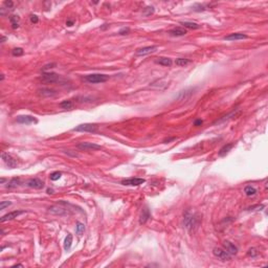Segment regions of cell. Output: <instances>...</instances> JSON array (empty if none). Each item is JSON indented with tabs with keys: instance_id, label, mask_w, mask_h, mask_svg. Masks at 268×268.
I'll use <instances>...</instances> for the list:
<instances>
[{
	"instance_id": "6da1fadb",
	"label": "cell",
	"mask_w": 268,
	"mask_h": 268,
	"mask_svg": "<svg viewBox=\"0 0 268 268\" xmlns=\"http://www.w3.org/2000/svg\"><path fill=\"white\" fill-rule=\"evenodd\" d=\"M109 77L106 75H100V73H93V75H88L85 77V80L91 84H98V83H104L108 81Z\"/></svg>"
},
{
	"instance_id": "7a4b0ae2",
	"label": "cell",
	"mask_w": 268,
	"mask_h": 268,
	"mask_svg": "<svg viewBox=\"0 0 268 268\" xmlns=\"http://www.w3.org/2000/svg\"><path fill=\"white\" fill-rule=\"evenodd\" d=\"M98 130V126L94 124H82L79 125L78 127H75L73 129V131H78V132H96Z\"/></svg>"
},
{
	"instance_id": "3957f363",
	"label": "cell",
	"mask_w": 268,
	"mask_h": 268,
	"mask_svg": "<svg viewBox=\"0 0 268 268\" xmlns=\"http://www.w3.org/2000/svg\"><path fill=\"white\" fill-rule=\"evenodd\" d=\"M59 75L57 73L54 72H43V75H41L40 80L44 83H48V84H52V83H56L59 81Z\"/></svg>"
},
{
	"instance_id": "277c9868",
	"label": "cell",
	"mask_w": 268,
	"mask_h": 268,
	"mask_svg": "<svg viewBox=\"0 0 268 268\" xmlns=\"http://www.w3.org/2000/svg\"><path fill=\"white\" fill-rule=\"evenodd\" d=\"M213 253H214V256H216L218 259H220L221 261H228V260H230V258H232V256H230L225 249L218 248V247L213 249Z\"/></svg>"
},
{
	"instance_id": "5b68a950",
	"label": "cell",
	"mask_w": 268,
	"mask_h": 268,
	"mask_svg": "<svg viewBox=\"0 0 268 268\" xmlns=\"http://www.w3.org/2000/svg\"><path fill=\"white\" fill-rule=\"evenodd\" d=\"M17 123L19 124H23V125H29V124H34L37 123V119L35 116H32V115H19V116L16 119Z\"/></svg>"
},
{
	"instance_id": "8992f818",
	"label": "cell",
	"mask_w": 268,
	"mask_h": 268,
	"mask_svg": "<svg viewBox=\"0 0 268 268\" xmlns=\"http://www.w3.org/2000/svg\"><path fill=\"white\" fill-rule=\"evenodd\" d=\"M157 50V46L155 45H152V46H146V47H142V48H139V49L136 50V56L138 57H142V56H146V55H149V54H152V52H155Z\"/></svg>"
},
{
	"instance_id": "52a82bcc",
	"label": "cell",
	"mask_w": 268,
	"mask_h": 268,
	"mask_svg": "<svg viewBox=\"0 0 268 268\" xmlns=\"http://www.w3.org/2000/svg\"><path fill=\"white\" fill-rule=\"evenodd\" d=\"M184 225L189 229L194 227V226L197 225V218H195V216H193V215H190L189 213H186V216H184Z\"/></svg>"
},
{
	"instance_id": "ba28073f",
	"label": "cell",
	"mask_w": 268,
	"mask_h": 268,
	"mask_svg": "<svg viewBox=\"0 0 268 268\" xmlns=\"http://www.w3.org/2000/svg\"><path fill=\"white\" fill-rule=\"evenodd\" d=\"M24 211H14V212H11V213H8V214H5L4 216L1 217V219H0V221H1L2 223L5 222V221H10V220H13V219L17 218L18 216H20V215L24 214Z\"/></svg>"
},
{
	"instance_id": "9c48e42d",
	"label": "cell",
	"mask_w": 268,
	"mask_h": 268,
	"mask_svg": "<svg viewBox=\"0 0 268 268\" xmlns=\"http://www.w3.org/2000/svg\"><path fill=\"white\" fill-rule=\"evenodd\" d=\"M1 157L2 159H3V161L6 163V166H8V168L11 169H14L17 167V161H16V159H14L13 157H12L10 154L8 153H2L1 154Z\"/></svg>"
},
{
	"instance_id": "30bf717a",
	"label": "cell",
	"mask_w": 268,
	"mask_h": 268,
	"mask_svg": "<svg viewBox=\"0 0 268 268\" xmlns=\"http://www.w3.org/2000/svg\"><path fill=\"white\" fill-rule=\"evenodd\" d=\"M193 93H194V89L193 88L182 90V91H180L178 93V95L176 96V99L178 101H186V100H189L192 95H193Z\"/></svg>"
},
{
	"instance_id": "8fae6325",
	"label": "cell",
	"mask_w": 268,
	"mask_h": 268,
	"mask_svg": "<svg viewBox=\"0 0 268 268\" xmlns=\"http://www.w3.org/2000/svg\"><path fill=\"white\" fill-rule=\"evenodd\" d=\"M223 247L230 256H235V255H237V253H238V247L236 246L235 244H233L232 242L224 241L223 242Z\"/></svg>"
},
{
	"instance_id": "7c38bea8",
	"label": "cell",
	"mask_w": 268,
	"mask_h": 268,
	"mask_svg": "<svg viewBox=\"0 0 268 268\" xmlns=\"http://www.w3.org/2000/svg\"><path fill=\"white\" fill-rule=\"evenodd\" d=\"M146 180L142 178H129L125 179L121 182L123 186H140V184L145 183Z\"/></svg>"
},
{
	"instance_id": "4fadbf2b",
	"label": "cell",
	"mask_w": 268,
	"mask_h": 268,
	"mask_svg": "<svg viewBox=\"0 0 268 268\" xmlns=\"http://www.w3.org/2000/svg\"><path fill=\"white\" fill-rule=\"evenodd\" d=\"M78 148L80 150H101L102 147L99 145L92 144V142H80L78 145Z\"/></svg>"
},
{
	"instance_id": "5bb4252c",
	"label": "cell",
	"mask_w": 268,
	"mask_h": 268,
	"mask_svg": "<svg viewBox=\"0 0 268 268\" xmlns=\"http://www.w3.org/2000/svg\"><path fill=\"white\" fill-rule=\"evenodd\" d=\"M27 186H28L29 188L40 190V189L44 188V182L41 181V180L38 178H33V179H29L28 181H27Z\"/></svg>"
},
{
	"instance_id": "9a60e30c",
	"label": "cell",
	"mask_w": 268,
	"mask_h": 268,
	"mask_svg": "<svg viewBox=\"0 0 268 268\" xmlns=\"http://www.w3.org/2000/svg\"><path fill=\"white\" fill-rule=\"evenodd\" d=\"M48 212L52 213L54 215H66L68 214V211L64 207L60 206V205H52L48 209Z\"/></svg>"
},
{
	"instance_id": "2e32d148",
	"label": "cell",
	"mask_w": 268,
	"mask_h": 268,
	"mask_svg": "<svg viewBox=\"0 0 268 268\" xmlns=\"http://www.w3.org/2000/svg\"><path fill=\"white\" fill-rule=\"evenodd\" d=\"M243 39H247V36L244 34L241 33H235V34H230L228 36L224 37V40L227 41H236V40H243Z\"/></svg>"
},
{
	"instance_id": "e0dca14e",
	"label": "cell",
	"mask_w": 268,
	"mask_h": 268,
	"mask_svg": "<svg viewBox=\"0 0 268 268\" xmlns=\"http://www.w3.org/2000/svg\"><path fill=\"white\" fill-rule=\"evenodd\" d=\"M150 217H151V214H150L149 209H148V207H145V209H142V214H140L139 223H140V224H145V223L147 222V221L150 219Z\"/></svg>"
},
{
	"instance_id": "ac0fdd59",
	"label": "cell",
	"mask_w": 268,
	"mask_h": 268,
	"mask_svg": "<svg viewBox=\"0 0 268 268\" xmlns=\"http://www.w3.org/2000/svg\"><path fill=\"white\" fill-rule=\"evenodd\" d=\"M38 93L42 96H54L56 94V91L50 88H42L38 90Z\"/></svg>"
},
{
	"instance_id": "d6986e66",
	"label": "cell",
	"mask_w": 268,
	"mask_h": 268,
	"mask_svg": "<svg viewBox=\"0 0 268 268\" xmlns=\"http://www.w3.org/2000/svg\"><path fill=\"white\" fill-rule=\"evenodd\" d=\"M169 34L173 37H180V36H184V35L186 34V29L180 28V27H176V28L171 29V31L169 32Z\"/></svg>"
},
{
	"instance_id": "ffe728a7",
	"label": "cell",
	"mask_w": 268,
	"mask_h": 268,
	"mask_svg": "<svg viewBox=\"0 0 268 268\" xmlns=\"http://www.w3.org/2000/svg\"><path fill=\"white\" fill-rule=\"evenodd\" d=\"M180 24L183 25L186 28H190V29H198L201 27V25L197 24V23L195 22H189V21H181L180 22Z\"/></svg>"
},
{
	"instance_id": "44dd1931",
	"label": "cell",
	"mask_w": 268,
	"mask_h": 268,
	"mask_svg": "<svg viewBox=\"0 0 268 268\" xmlns=\"http://www.w3.org/2000/svg\"><path fill=\"white\" fill-rule=\"evenodd\" d=\"M234 145H235L234 142H230V144H227V145L223 146V147L220 149V151H219V153H218L219 156H224L225 154H227L228 152L232 150V148L234 147Z\"/></svg>"
},
{
	"instance_id": "7402d4cb",
	"label": "cell",
	"mask_w": 268,
	"mask_h": 268,
	"mask_svg": "<svg viewBox=\"0 0 268 268\" xmlns=\"http://www.w3.org/2000/svg\"><path fill=\"white\" fill-rule=\"evenodd\" d=\"M257 189L253 188V186H246L245 189H244V193H245L246 196H248V197H253V196H255L256 194H257Z\"/></svg>"
},
{
	"instance_id": "603a6c76",
	"label": "cell",
	"mask_w": 268,
	"mask_h": 268,
	"mask_svg": "<svg viewBox=\"0 0 268 268\" xmlns=\"http://www.w3.org/2000/svg\"><path fill=\"white\" fill-rule=\"evenodd\" d=\"M19 184H20V178H19V177H15V178H12L10 181H8L6 188H8V189H15V188H17V186H19Z\"/></svg>"
},
{
	"instance_id": "cb8c5ba5",
	"label": "cell",
	"mask_w": 268,
	"mask_h": 268,
	"mask_svg": "<svg viewBox=\"0 0 268 268\" xmlns=\"http://www.w3.org/2000/svg\"><path fill=\"white\" fill-rule=\"evenodd\" d=\"M71 245H72V236L68 234L67 237L65 238V241H64V249H65V250H69Z\"/></svg>"
},
{
	"instance_id": "d4e9b609",
	"label": "cell",
	"mask_w": 268,
	"mask_h": 268,
	"mask_svg": "<svg viewBox=\"0 0 268 268\" xmlns=\"http://www.w3.org/2000/svg\"><path fill=\"white\" fill-rule=\"evenodd\" d=\"M156 63L162 66H171L172 65V60L169 59V58H160L159 60H157Z\"/></svg>"
},
{
	"instance_id": "484cf974",
	"label": "cell",
	"mask_w": 268,
	"mask_h": 268,
	"mask_svg": "<svg viewBox=\"0 0 268 268\" xmlns=\"http://www.w3.org/2000/svg\"><path fill=\"white\" fill-rule=\"evenodd\" d=\"M10 21L12 23V27H13L14 29L19 27V17H18V16H11Z\"/></svg>"
},
{
	"instance_id": "4316f807",
	"label": "cell",
	"mask_w": 268,
	"mask_h": 268,
	"mask_svg": "<svg viewBox=\"0 0 268 268\" xmlns=\"http://www.w3.org/2000/svg\"><path fill=\"white\" fill-rule=\"evenodd\" d=\"M72 102L71 101H63L60 103V107L63 109H71L72 108Z\"/></svg>"
},
{
	"instance_id": "83f0119b",
	"label": "cell",
	"mask_w": 268,
	"mask_h": 268,
	"mask_svg": "<svg viewBox=\"0 0 268 268\" xmlns=\"http://www.w3.org/2000/svg\"><path fill=\"white\" fill-rule=\"evenodd\" d=\"M175 63H176V65H178V66H184V65H186V64L190 63V60L184 59V58H179V59H176Z\"/></svg>"
},
{
	"instance_id": "f1b7e54d",
	"label": "cell",
	"mask_w": 268,
	"mask_h": 268,
	"mask_svg": "<svg viewBox=\"0 0 268 268\" xmlns=\"http://www.w3.org/2000/svg\"><path fill=\"white\" fill-rule=\"evenodd\" d=\"M84 229H85L84 224L81 223V222H78L77 226H75V233H77V235H81L83 232H84Z\"/></svg>"
},
{
	"instance_id": "f546056e",
	"label": "cell",
	"mask_w": 268,
	"mask_h": 268,
	"mask_svg": "<svg viewBox=\"0 0 268 268\" xmlns=\"http://www.w3.org/2000/svg\"><path fill=\"white\" fill-rule=\"evenodd\" d=\"M23 49L20 47H17V48H14L13 50H12V54H13V56L15 57H19V56H22L23 55Z\"/></svg>"
},
{
	"instance_id": "4dcf8cb0",
	"label": "cell",
	"mask_w": 268,
	"mask_h": 268,
	"mask_svg": "<svg viewBox=\"0 0 268 268\" xmlns=\"http://www.w3.org/2000/svg\"><path fill=\"white\" fill-rule=\"evenodd\" d=\"M258 255H259V251L257 250V248H250L248 251H247V256H248V257L255 258V257H257Z\"/></svg>"
},
{
	"instance_id": "1f68e13d",
	"label": "cell",
	"mask_w": 268,
	"mask_h": 268,
	"mask_svg": "<svg viewBox=\"0 0 268 268\" xmlns=\"http://www.w3.org/2000/svg\"><path fill=\"white\" fill-rule=\"evenodd\" d=\"M61 172H54L50 174V180H52V181H56V180L60 179L61 178Z\"/></svg>"
},
{
	"instance_id": "d6a6232c",
	"label": "cell",
	"mask_w": 268,
	"mask_h": 268,
	"mask_svg": "<svg viewBox=\"0 0 268 268\" xmlns=\"http://www.w3.org/2000/svg\"><path fill=\"white\" fill-rule=\"evenodd\" d=\"M154 13V8L153 6H147L144 10V15L145 16H150Z\"/></svg>"
},
{
	"instance_id": "836d02e7",
	"label": "cell",
	"mask_w": 268,
	"mask_h": 268,
	"mask_svg": "<svg viewBox=\"0 0 268 268\" xmlns=\"http://www.w3.org/2000/svg\"><path fill=\"white\" fill-rule=\"evenodd\" d=\"M57 64L56 63H50V64H47V65H45L44 67L42 68V70L44 71V72H46V70H48V69H52L54 68V67H56Z\"/></svg>"
},
{
	"instance_id": "e575fe53",
	"label": "cell",
	"mask_w": 268,
	"mask_h": 268,
	"mask_svg": "<svg viewBox=\"0 0 268 268\" xmlns=\"http://www.w3.org/2000/svg\"><path fill=\"white\" fill-rule=\"evenodd\" d=\"M12 202H10V201H2L1 203H0V209H4L6 206H8V205H11Z\"/></svg>"
},
{
	"instance_id": "d590c367",
	"label": "cell",
	"mask_w": 268,
	"mask_h": 268,
	"mask_svg": "<svg viewBox=\"0 0 268 268\" xmlns=\"http://www.w3.org/2000/svg\"><path fill=\"white\" fill-rule=\"evenodd\" d=\"M129 33H130V29H129L128 27H124V28H122L121 31L119 32V35H128Z\"/></svg>"
},
{
	"instance_id": "8d00e7d4",
	"label": "cell",
	"mask_w": 268,
	"mask_h": 268,
	"mask_svg": "<svg viewBox=\"0 0 268 268\" xmlns=\"http://www.w3.org/2000/svg\"><path fill=\"white\" fill-rule=\"evenodd\" d=\"M38 21H39V19H38V17H37L36 15H32L31 16V22L32 23L36 24V23H38Z\"/></svg>"
},
{
	"instance_id": "74e56055",
	"label": "cell",
	"mask_w": 268,
	"mask_h": 268,
	"mask_svg": "<svg viewBox=\"0 0 268 268\" xmlns=\"http://www.w3.org/2000/svg\"><path fill=\"white\" fill-rule=\"evenodd\" d=\"M4 5L6 6V8H10V10H12V8H13V5H14V3H13V1H4Z\"/></svg>"
},
{
	"instance_id": "f35d334b",
	"label": "cell",
	"mask_w": 268,
	"mask_h": 268,
	"mask_svg": "<svg viewBox=\"0 0 268 268\" xmlns=\"http://www.w3.org/2000/svg\"><path fill=\"white\" fill-rule=\"evenodd\" d=\"M202 119H196L195 122H194V126H196V127H199V126H201V125H202Z\"/></svg>"
},
{
	"instance_id": "ab89813d",
	"label": "cell",
	"mask_w": 268,
	"mask_h": 268,
	"mask_svg": "<svg viewBox=\"0 0 268 268\" xmlns=\"http://www.w3.org/2000/svg\"><path fill=\"white\" fill-rule=\"evenodd\" d=\"M66 25H67V26H72V25H73V21H72V20H67V21H66Z\"/></svg>"
},
{
	"instance_id": "60d3db41",
	"label": "cell",
	"mask_w": 268,
	"mask_h": 268,
	"mask_svg": "<svg viewBox=\"0 0 268 268\" xmlns=\"http://www.w3.org/2000/svg\"><path fill=\"white\" fill-rule=\"evenodd\" d=\"M5 40H6V38H5V37H3V36H2V38H1V43H4V42H5Z\"/></svg>"
},
{
	"instance_id": "b9f144b4",
	"label": "cell",
	"mask_w": 268,
	"mask_h": 268,
	"mask_svg": "<svg viewBox=\"0 0 268 268\" xmlns=\"http://www.w3.org/2000/svg\"><path fill=\"white\" fill-rule=\"evenodd\" d=\"M47 193H48V194H54V191L50 190V189H48V190H47Z\"/></svg>"
},
{
	"instance_id": "7bdbcfd3",
	"label": "cell",
	"mask_w": 268,
	"mask_h": 268,
	"mask_svg": "<svg viewBox=\"0 0 268 268\" xmlns=\"http://www.w3.org/2000/svg\"><path fill=\"white\" fill-rule=\"evenodd\" d=\"M4 181H5V179H4V178H1V179H0V182H1V183H3Z\"/></svg>"
},
{
	"instance_id": "ee69618b",
	"label": "cell",
	"mask_w": 268,
	"mask_h": 268,
	"mask_svg": "<svg viewBox=\"0 0 268 268\" xmlns=\"http://www.w3.org/2000/svg\"><path fill=\"white\" fill-rule=\"evenodd\" d=\"M0 80H1V81L4 80V75H1V78H0Z\"/></svg>"
}]
</instances>
